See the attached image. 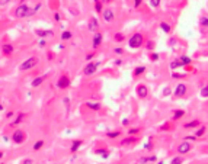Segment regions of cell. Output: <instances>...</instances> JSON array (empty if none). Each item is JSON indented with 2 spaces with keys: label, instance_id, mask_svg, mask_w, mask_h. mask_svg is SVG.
I'll return each mask as SVG.
<instances>
[{
  "label": "cell",
  "instance_id": "obj_21",
  "mask_svg": "<svg viewBox=\"0 0 208 164\" xmlns=\"http://www.w3.org/2000/svg\"><path fill=\"white\" fill-rule=\"evenodd\" d=\"M144 71H146V67H144V66H138V67H135V68H134L133 76H134V77H138V76H141Z\"/></svg>",
  "mask_w": 208,
  "mask_h": 164
},
{
  "label": "cell",
  "instance_id": "obj_1",
  "mask_svg": "<svg viewBox=\"0 0 208 164\" xmlns=\"http://www.w3.org/2000/svg\"><path fill=\"white\" fill-rule=\"evenodd\" d=\"M143 44H144V35L140 32L134 33L133 36H130V39H128V47L133 48V49L141 48Z\"/></svg>",
  "mask_w": 208,
  "mask_h": 164
},
{
  "label": "cell",
  "instance_id": "obj_9",
  "mask_svg": "<svg viewBox=\"0 0 208 164\" xmlns=\"http://www.w3.org/2000/svg\"><path fill=\"white\" fill-rule=\"evenodd\" d=\"M192 145L188 142V141H183V142H181L179 145H178V153L179 154H188L189 151H191Z\"/></svg>",
  "mask_w": 208,
  "mask_h": 164
},
{
  "label": "cell",
  "instance_id": "obj_14",
  "mask_svg": "<svg viewBox=\"0 0 208 164\" xmlns=\"http://www.w3.org/2000/svg\"><path fill=\"white\" fill-rule=\"evenodd\" d=\"M13 51H15V48H13L12 44H5V45H2V52H3L5 55H12Z\"/></svg>",
  "mask_w": 208,
  "mask_h": 164
},
{
  "label": "cell",
  "instance_id": "obj_43",
  "mask_svg": "<svg viewBox=\"0 0 208 164\" xmlns=\"http://www.w3.org/2000/svg\"><path fill=\"white\" fill-rule=\"evenodd\" d=\"M144 147L147 148V150H150V148L153 147V140H151V138H149V142H147V144H146Z\"/></svg>",
  "mask_w": 208,
  "mask_h": 164
},
{
  "label": "cell",
  "instance_id": "obj_58",
  "mask_svg": "<svg viewBox=\"0 0 208 164\" xmlns=\"http://www.w3.org/2000/svg\"><path fill=\"white\" fill-rule=\"evenodd\" d=\"M122 125H128V119H122Z\"/></svg>",
  "mask_w": 208,
  "mask_h": 164
},
{
  "label": "cell",
  "instance_id": "obj_45",
  "mask_svg": "<svg viewBox=\"0 0 208 164\" xmlns=\"http://www.w3.org/2000/svg\"><path fill=\"white\" fill-rule=\"evenodd\" d=\"M141 2H143V0H134V8H135V9H137V8H140Z\"/></svg>",
  "mask_w": 208,
  "mask_h": 164
},
{
  "label": "cell",
  "instance_id": "obj_30",
  "mask_svg": "<svg viewBox=\"0 0 208 164\" xmlns=\"http://www.w3.org/2000/svg\"><path fill=\"white\" fill-rule=\"evenodd\" d=\"M42 147H44V141H42V140L36 141V142L33 144V151H38V150H41Z\"/></svg>",
  "mask_w": 208,
  "mask_h": 164
},
{
  "label": "cell",
  "instance_id": "obj_12",
  "mask_svg": "<svg viewBox=\"0 0 208 164\" xmlns=\"http://www.w3.org/2000/svg\"><path fill=\"white\" fill-rule=\"evenodd\" d=\"M36 36L39 38H50V36H54V32L52 31H47V29H35L33 31Z\"/></svg>",
  "mask_w": 208,
  "mask_h": 164
},
{
  "label": "cell",
  "instance_id": "obj_8",
  "mask_svg": "<svg viewBox=\"0 0 208 164\" xmlns=\"http://www.w3.org/2000/svg\"><path fill=\"white\" fill-rule=\"evenodd\" d=\"M96 70H98V64L96 63H89L83 68V74L84 76H93V74L96 73Z\"/></svg>",
  "mask_w": 208,
  "mask_h": 164
},
{
  "label": "cell",
  "instance_id": "obj_29",
  "mask_svg": "<svg viewBox=\"0 0 208 164\" xmlns=\"http://www.w3.org/2000/svg\"><path fill=\"white\" fill-rule=\"evenodd\" d=\"M205 131H207V128L205 126H201V128H198L197 131H195V137L198 138V137H202L204 134H205Z\"/></svg>",
  "mask_w": 208,
  "mask_h": 164
},
{
  "label": "cell",
  "instance_id": "obj_49",
  "mask_svg": "<svg viewBox=\"0 0 208 164\" xmlns=\"http://www.w3.org/2000/svg\"><path fill=\"white\" fill-rule=\"evenodd\" d=\"M114 51H115V54H122V52H124V49L122 48H115Z\"/></svg>",
  "mask_w": 208,
  "mask_h": 164
},
{
  "label": "cell",
  "instance_id": "obj_27",
  "mask_svg": "<svg viewBox=\"0 0 208 164\" xmlns=\"http://www.w3.org/2000/svg\"><path fill=\"white\" fill-rule=\"evenodd\" d=\"M183 116H185V110H175V112H173V119H175V121L181 119Z\"/></svg>",
  "mask_w": 208,
  "mask_h": 164
},
{
  "label": "cell",
  "instance_id": "obj_51",
  "mask_svg": "<svg viewBox=\"0 0 208 164\" xmlns=\"http://www.w3.org/2000/svg\"><path fill=\"white\" fill-rule=\"evenodd\" d=\"M195 140H197L195 135H194V137H186V138H185V141H195Z\"/></svg>",
  "mask_w": 208,
  "mask_h": 164
},
{
  "label": "cell",
  "instance_id": "obj_2",
  "mask_svg": "<svg viewBox=\"0 0 208 164\" xmlns=\"http://www.w3.org/2000/svg\"><path fill=\"white\" fill-rule=\"evenodd\" d=\"M36 66H38V58L29 57L19 66V71H28V70H31V68H33V67H36Z\"/></svg>",
  "mask_w": 208,
  "mask_h": 164
},
{
  "label": "cell",
  "instance_id": "obj_54",
  "mask_svg": "<svg viewBox=\"0 0 208 164\" xmlns=\"http://www.w3.org/2000/svg\"><path fill=\"white\" fill-rule=\"evenodd\" d=\"M169 44H170V45H175V44H176V39H175V38H172V39L169 41Z\"/></svg>",
  "mask_w": 208,
  "mask_h": 164
},
{
  "label": "cell",
  "instance_id": "obj_50",
  "mask_svg": "<svg viewBox=\"0 0 208 164\" xmlns=\"http://www.w3.org/2000/svg\"><path fill=\"white\" fill-rule=\"evenodd\" d=\"M38 44H39V47H45V39H44V38H41Z\"/></svg>",
  "mask_w": 208,
  "mask_h": 164
},
{
  "label": "cell",
  "instance_id": "obj_57",
  "mask_svg": "<svg viewBox=\"0 0 208 164\" xmlns=\"http://www.w3.org/2000/svg\"><path fill=\"white\" fill-rule=\"evenodd\" d=\"M100 2H102V3H105V5H106V3H111V2H112V0H100Z\"/></svg>",
  "mask_w": 208,
  "mask_h": 164
},
{
  "label": "cell",
  "instance_id": "obj_33",
  "mask_svg": "<svg viewBox=\"0 0 208 164\" xmlns=\"http://www.w3.org/2000/svg\"><path fill=\"white\" fill-rule=\"evenodd\" d=\"M160 2L162 0H150V8H153V9H156L160 6Z\"/></svg>",
  "mask_w": 208,
  "mask_h": 164
},
{
  "label": "cell",
  "instance_id": "obj_32",
  "mask_svg": "<svg viewBox=\"0 0 208 164\" xmlns=\"http://www.w3.org/2000/svg\"><path fill=\"white\" fill-rule=\"evenodd\" d=\"M200 25L202 28H207L208 26V17L207 16H201L200 17Z\"/></svg>",
  "mask_w": 208,
  "mask_h": 164
},
{
  "label": "cell",
  "instance_id": "obj_18",
  "mask_svg": "<svg viewBox=\"0 0 208 164\" xmlns=\"http://www.w3.org/2000/svg\"><path fill=\"white\" fill-rule=\"evenodd\" d=\"M156 160H157V157H156V156H149V157H143V158H140V161H138V163H140V164L154 163Z\"/></svg>",
  "mask_w": 208,
  "mask_h": 164
},
{
  "label": "cell",
  "instance_id": "obj_39",
  "mask_svg": "<svg viewBox=\"0 0 208 164\" xmlns=\"http://www.w3.org/2000/svg\"><path fill=\"white\" fill-rule=\"evenodd\" d=\"M150 60H151V61H157V60H159V54H156V52H151V54H150Z\"/></svg>",
  "mask_w": 208,
  "mask_h": 164
},
{
  "label": "cell",
  "instance_id": "obj_41",
  "mask_svg": "<svg viewBox=\"0 0 208 164\" xmlns=\"http://www.w3.org/2000/svg\"><path fill=\"white\" fill-rule=\"evenodd\" d=\"M169 128H170V123H165V125H162V126H160V129H162V131H169Z\"/></svg>",
  "mask_w": 208,
  "mask_h": 164
},
{
  "label": "cell",
  "instance_id": "obj_15",
  "mask_svg": "<svg viewBox=\"0 0 208 164\" xmlns=\"http://www.w3.org/2000/svg\"><path fill=\"white\" fill-rule=\"evenodd\" d=\"M45 77H47V76H39V77H35V79L32 80V83H31V86H32V87H39L42 83H44Z\"/></svg>",
  "mask_w": 208,
  "mask_h": 164
},
{
  "label": "cell",
  "instance_id": "obj_4",
  "mask_svg": "<svg viewBox=\"0 0 208 164\" xmlns=\"http://www.w3.org/2000/svg\"><path fill=\"white\" fill-rule=\"evenodd\" d=\"M28 5H19L16 8V10H15V13H13V16L17 17V19H24V17H26V13H28Z\"/></svg>",
  "mask_w": 208,
  "mask_h": 164
},
{
  "label": "cell",
  "instance_id": "obj_10",
  "mask_svg": "<svg viewBox=\"0 0 208 164\" xmlns=\"http://www.w3.org/2000/svg\"><path fill=\"white\" fill-rule=\"evenodd\" d=\"M87 29H89L92 33L98 32V29H99V20H98L96 17H90V19H89V25H87Z\"/></svg>",
  "mask_w": 208,
  "mask_h": 164
},
{
  "label": "cell",
  "instance_id": "obj_22",
  "mask_svg": "<svg viewBox=\"0 0 208 164\" xmlns=\"http://www.w3.org/2000/svg\"><path fill=\"white\" fill-rule=\"evenodd\" d=\"M183 126H185L186 129H191V128H198V126H200V121H198V119H195V121H192V122L185 123Z\"/></svg>",
  "mask_w": 208,
  "mask_h": 164
},
{
  "label": "cell",
  "instance_id": "obj_53",
  "mask_svg": "<svg viewBox=\"0 0 208 164\" xmlns=\"http://www.w3.org/2000/svg\"><path fill=\"white\" fill-rule=\"evenodd\" d=\"M92 58H93V54H87V55H86V60H87V61H90Z\"/></svg>",
  "mask_w": 208,
  "mask_h": 164
},
{
  "label": "cell",
  "instance_id": "obj_60",
  "mask_svg": "<svg viewBox=\"0 0 208 164\" xmlns=\"http://www.w3.org/2000/svg\"><path fill=\"white\" fill-rule=\"evenodd\" d=\"M2 109H3V105H2V103H0V110H2Z\"/></svg>",
  "mask_w": 208,
  "mask_h": 164
},
{
  "label": "cell",
  "instance_id": "obj_35",
  "mask_svg": "<svg viewBox=\"0 0 208 164\" xmlns=\"http://www.w3.org/2000/svg\"><path fill=\"white\" fill-rule=\"evenodd\" d=\"M183 163V158L182 157H175L172 161H170V164H182Z\"/></svg>",
  "mask_w": 208,
  "mask_h": 164
},
{
  "label": "cell",
  "instance_id": "obj_3",
  "mask_svg": "<svg viewBox=\"0 0 208 164\" xmlns=\"http://www.w3.org/2000/svg\"><path fill=\"white\" fill-rule=\"evenodd\" d=\"M10 140L13 141L15 144H22V142H25V140H26V134L22 131V129H16V131L12 134Z\"/></svg>",
  "mask_w": 208,
  "mask_h": 164
},
{
  "label": "cell",
  "instance_id": "obj_56",
  "mask_svg": "<svg viewBox=\"0 0 208 164\" xmlns=\"http://www.w3.org/2000/svg\"><path fill=\"white\" fill-rule=\"evenodd\" d=\"M12 116H13V112H8V115H6V118H8V119H10Z\"/></svg>",
  "mask_w": 208,
  "mask_h": 164
},
{
  "label": "cell",
  "instance_id": "obj_20",
  "mask_svg": "<svg viewBox=\"0 0 208 164\" xmlns=\"http://www.w3.org/2000/svg\"><path fill=\"white\" fill-rule=\"evenodd\" d=\"M86 106L89 107V109H92V110H99V109H100V103H99V102H87V103H86Z\"/></svg>",
  "mask_w": 208,
  "mask_h": 164
},
{
  "label": "cell",
  "instance_id": "obj_48",
  "mask_svg": "<svg viewBox=\"0 0 208 164\" xmlns=\"http://www.w3.org/2000/svg\"><path fill=\"white\" fill-rule=\"evenodd\" d=\"M22 164H33V160L32 158H26V160L22 161Z\"/></svg>",
  "mask_w": 208,
  "mask_h": 164
},
{
  "label": "cell",
  "instance_id": "obj_11",
  "mask_svg": "<svg viewBox=\"0 0 208 164\" xmlns=\"http://www.w3.org/2000/svg\"><path fill=\"white\" fill-rule=\"evenodd\" d=\"M102 17H103L105 22H112L115 19V13L111 9H105V10H102Z\"/></svg>",
  "mask_w": 208,
  "mask_h": 164
},
{
  "label": "cell",
  "instance_id": "obj_59",
  "mask_svg": "<svg viewBox=\"0 0 208 164\" xmlns=\"http://www.w3.org/2000/svg\"><path fill=\"white\" fill-rule=\"evenodd\" d=\"M3 154H5V153H3V151H0V158L3 157Z\"/></svg>",
  "mask_w": 208,
  "mask_h": 164
},
{
  "label": "cell",
  "instance_id": "obj_36",
  "mask_svg": "<svg viewBox=\"0 0 208 164\" xmlns=\"http://www.w3.org/2000/svg\"><path fill=\"white\" fill-rule=\"evenodd\" d=\"M201 96H202L204 99L208 97V87H207V86H204V87H202V90H201Z\"/></svg>",
  "mask_w": 208,
  "mask_h": 164
},
{
  "label": "cell",
  "instance_id": "obj_42",
  "mask_svg": "<svg viewBox=\"0 0 208 164\" xmlns=\"http://www.w3.org/2000/svg\"><path fill=\"white\" fill-rule=\"evenodd\" d=\"M63 102H64V105H66V107H67V110H68V107H70V99H68V97H64V99H63Z\"/></svg>",
  "mask_w": 208,
  "mask_h": 164
},
{
  "label": "cell",
  "instance_id": "obj_17",
  "mask_svg": "<svg viewBox=\"0 0 208 164\" xmlns=\"http://www.w3.org/2000/svg\"><path fill=\"white\" fill-rule=\"evenodd\" d=\"M95 154H96V156H100L102 158H108L109 151L108 150H105V148H98V150H95Z\"/></svg>",
  "mask_w": 208,
  "mask_h": 164
},
{
  "label": "cell",
  "instance_id": "obj_19",
  "mask_svg": "<svg viewBox=\"0 0 208 164\" xmlns=\"http://www.w3.org/2000/svg\"><path fill=\"white\" fill-rule=\"evenodd\" d=\"M179 63H181V66H189L192 63V60H191V57H188V55H182V57L179 58Z\"/></svg>",
  "mask_w": 208,
  "mask_h": 164
},
{
  "label": "cell",
  "instance_id": "obj_24",
  "mask_svg": "<svg viewBox=\"0 0 208 164\" xmlns=\"http://www.w3.org/2000/svg\"><path fill=\"white\" fill-rule=\"evenodd\" d=\"M160 29H162L165 33H170V31H172V26L167 23V22H162V23H160Z\"/></svg>",
  "mask_w": 208,
  "mask_h": 164
},
{
  "label": "cell",
  "instance_id": "obj_5",
  "mask_svg": "<svg viewBox=\"0 0 208 164\" xmlns=\"http://www.w3.org/2000/svg\"><path fill=\"white\" fill-rule=\"evenodd\" d=\"M70 77L67 76V74H63V76H60V79L57 80V87L58 89H67V87H70Z\"/></svg>",
  "mask_w": 208,
  "mask_h": 164
},
{
  "label": "cell",
  "instance_id": "obj_40",
  "mask_svg": "<svg viewBox=\"0 0 208 164\" xmlns=\"http://www.w3.org/2000/svg\"><path fill=\"white\" fill-rule=\"evenodd\" d=\"M186 74H179V73H172V77L173 79H182V77H185Z\"/></svg>",
  "mask_w": 208,
  "mask_h": 164
},
{
  "label": "cell",
  "instance_id": "obj_13",
  "mask_svg": "<svg viewBox=\"0 0 208 164\" xmlns=\"http://www.w3.org/2000/svg\"><path fill=\"white\" fill-rule=\"evenodd\" d=\"M102 39H103V35L99 33V32H95L93 41H92V47H93V48H98L100 44H102Z\"/></svg>",
  "mask_w": 208,
  "mask_h": 164
},
{
  "label": "cell",
  "instance_id": "obj_46",
  "mask_svg": "<svg viewBox=\"0 0 208 164\" xmlns=\"http://www.w3.org/2000/svg\"><path fill=\"white\" fill-rule=\"evenodd\" d=\"M10 2H13V0H0V6H6Z\"/></svg>",
  "mask_w": 208,
  "mask_h": 164
},
{
  "label": "cell",
  "instance_id": "obj_6",
  "mask_svg": "<svg viewBox=\"0 0 208 164\" xmlns=\"http://www.w3.org/2000/svg\"><path fill=\"white\" fill-rule=\"evenodd\" d=\"M186 91H188L186 84H185V83H179V84L176 86L175 91H173V94H175L176 97H183V96L186 94Z\"/></svg>",
  "mask_w": 208,
  "mask_h": 164
},
{
  "label": "cell",
  "instance_id": "obj_7",
  "mask_svg": "<svg viewBox=\"0 0 208 164\" xmlns=\"http://www.w3.org/2000/svg\"><path fill=\"white\" fill-rule=\"evenodd\" d=\"M135 91H137V96L140 99H146L149 96V89H147V86H144V84H138L137 89H135Z\"/></svg>",
  "mask_w": 208,
  "mask_h": 164
},
{
  "label": "cell",
  "instance_id": "obj_26",
  "mask_svg": "<svg viewBox=\"0 0 208 164\" xmlns=\"http://www.w3.org/2000/svg\"><path fill=\"white\" fill-rule=\"evenodd\" d=\"M71 36H73V33L70 32V31H64V32L61 33V39H63V41H68V39H71Z\"/></svg>",
  "mask_w": 208,
  "mask_h": 164
},
{
  "label": "cell",
  "instance_id": "obj_23",
  "mask_svg": "<svg viewBox=\"0 0 208 164\" xmlns=\"http://www.w3.org/2000/svg\"><path fill=\"white\" fill-rule=\"evenodd\" d=\"M24 119H25V113H17L16 119L12 122V126H16V125H19L20 122H24Z\"/></svg>",
  "mask_w": 208,
  "mask_h": 164
},
{
  "label": "cell",
  "instance_id": "obj_61",
  "mask_svg": "<svg viewBox=\"0 0 208 164\" xmlns=\"http://www.w3.org/2000/svg\"><path fill=\"white\" fill-rule=\"evenodd\" d=\"M157 164H165V163H163V161H159V163Z\"/></svg>",
  "mask_w": 208,
  "mask_h": 164
},
{
  "label": "cell",
  "instance_id": "obj_44",
  "mask_svg": "<svg viewBox=\"0 0 208 164\" xmlns=\"http://www.w3.org/2000/svg\"><path fill=\"white\" fill-rule=\"evenodd\" d=\"M169 94H170V89L169 87H165L163 89V96H169Z\"/></svg>",
  "mask_w": 208,
  "mask_h": 164
},
{
  "label": "cell",
  "instance_id": "obj_16",
  "mask_svg": "<svg viewBox=\"0 0 208 164\" xmlns=\"http://www.w3.org/2000/svg\"><path fill=\"white\" fill-rule=\"evenodd\" d=\"M83 145V141H80V140H76L71 142V148H70V151L71 153H77V150Z\"/></svg>",
  "mask_w": 208,
  "mask_h": 164
},
{
  "label": "cell",
  "instance_id": "obj_25",
  "mask_svg": "<svg viewBox=\"0 0 208 164\" xmlns=\"http://www.w3.org/2000/svg\"><path fill=\"white\" fill-rule=\"evenodd\" d=\"M137 138L135 137H130V138H125V140L121 141V145H128V144H134V142H137Z\"/></svg>",
  "mask_w": 208,
  "mask_h": 164
},
{
  "label": "cell",
  "instance_id": "obj_62",
  "mask_svg": "<svg viewBox=\"0 0 208 164\" xmlns=\"http://www.w3.org/2000/svg\"><path fill=\"white\" fill-rule=\"evenodd\" d=\"M2 164H3V163H2Z\"/></svg>",
  "mask_w": 208,
  "mask_h": 164
},
{
  "label": "cell",
  "instance_id": "obj_37",
  "mask_svg": "<svg viewBox=\"0 0 208 164\" xmlns=\"http://www.w3.org/2000/svg\"><path fill=\"white\" fill-rule=\"evenodd\" d=\"M178 67H182V66H181V63H179V60H178V61H172V63H170V68H172V70H175V68H178Z\"/></svg>",
  "mask_w": 208,
  "mask_h": 164
},
{
  "label": "cell",
  "instance_id": "obj_34",
  "mask_svg": "<svg viewBox=\"0 0 208 164\" xmlns=\"http://www.w3.org/2000/svg\"><path fill=\"white\" fill-rule=\"evenodd\" d=\"M114 39H115L117 42H122L125 38H124V35H122V33H115V35H114Z\"/></svg>",
  "mask_w": 208,
  "mask_h": 164
},
{
  "label": "cell",
  "instance_id": "obj_38",
  "mask_svg": "<svg viewBox=\"0 0 208 164\" xmlns=\"http://www.w3.org/2000/svg\"><path fill=\"white\" fill-rule=\"evenodd\" d=\"M140 132V128H133V129H128V134L130 135H135V134H138Z\"/></svg>",
  "mask_w": 208,
  "mask_h": 164
},
{
  "label": "cell",
  "instance_id": "obj_31",
  "mask_svg": "<svg viewBox=\"0 0 208 164\" xmlns=\"http://www.w3.org/2000/svg\"><path fill=\"white\" fill-rule=\"evenodd\" d=\"M95 9H96L98 13H102L103 9H102V2H100V0H95Z\"/></svg>",
  "mask_w": 208,
  "mask_h": 164
},
{
  "label": "cell",
  "instance_id": "obj_52",
  "mask_svg": "<svg viewBox=\"0 0 208 164\" xmlns=\"http://www.w3.org/2000/svg\"><path fill=\"white\" fill-rule=\"evenodd\" d=\"M54 19H55V20L58 22L60 19H61V16H60V13H54Z\"/></svg>",
  "mask_w": 208,
  "mask_h": 164
},
{
  "label": "cell",
  "instance_id": "obj_28",
  "mask_svg": "<svg viewBox=\"0 0 208 164\" xmlns=\"http://www.w3.org/2000/svg\"><path fill=\"white\" fill-rule=\"evenodd\" d=\"M119 135H121V131H112V132H108V134H106V137H108V138H112V140H114V138H118V137H119Z\"/></svg>",
  "mask_w": 208,
  "mask_h": 164
},
{
  "label": "cell",
  "instance_id": "obj_47",
  "mask_svg": "<svg viewBox=\"0 0 208 164\" xmlns=\"http://www.w3.org/2000/svg\"><path fill=\"white\" fill-rule=\"evenodd\" d=\"M153 48H154V42L149 41V42H147V49H153Z\"/></svg>",
  "mask_w": 208,
  "mask_h": 164
},
{
  "label": "cell",
  "instance_id": "obj_55",
  "mask_svg": "<svg viewBox=\"0 0 208 164\" xmlns=\"http://www.w3.org/2000/svg\"><path fill=\"white\" fill-rule=\"evenodd\" d=\"M121 64H122V60H117L115 61V66H121Z\"/></svg>",
  "mask_w": 208,
  "mask_h": 164
}]
</instances>
